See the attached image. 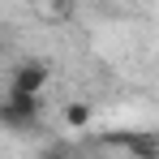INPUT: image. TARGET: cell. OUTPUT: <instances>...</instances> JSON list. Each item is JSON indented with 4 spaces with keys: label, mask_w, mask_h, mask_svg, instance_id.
Masks as SVG:
<instances>
[{
    "label": "cell",
    "mask_w": 159,
    "mask_h": 159,
    "mask_svg": "<svg viewBox=\"0 0 159 159\" xmlns=\"http://www.w3.org/2000/svg\"><path fill=\"white\" fill-rule=\"evenodd\" d=\"M43 120V95H0V125L13 133H30Z\"/></svg>",
    "instance_id": "obj_1"
},
{
    "label": "cell",
    "mask_w": 159,
    "mask_h": 159,
    "mask_svg": "<svg viewBox=\"0 0 159 159\" xmlns=\"http://www.w3.org/2000/svg\"><path fill=\"white\" fill-rule=\"evenodd\" d=\"M48 82H52V65H48L43 56H30V60H22V65H13L4 95H43Z\"/></svg>",
    "instance_id": "obj_2"
},
{
    "label": "cell",
    "mask_w": 159,
    "mask_h": 159,
    "mask_svg": "<svg viewBox=\"0 0 159 159\" xmlns=\"http://www.w3.org/2000/svg\"><path fill=\"white\" fill-rule=\"evenodd\" d=\"M112 146H125L133 159H151V155H159V133L155 129H129V133H112L107 138Z\"/></svg>",
    "instance_id": "obj_3"
},
{
    "label": "cell",
    "mask_w": 159,
    "mask_h": 159,
    "mask_svg": "<svg viewBox=\"0 0 159 159\" xmlns=\"http://www.w3.org/2000/svg\"><path fill=\"white\" fill-rule=\"evenodd\" d=\"M60 116H65V129H86V125L95 120V107L86 103V99H69Z\"/></svg>",
    "instance_id": "obj_4"
},
{
    "label": "cell",
    "mask_w": 159,
    "mask_h": 159,
    "mask_svg": "<svg viewBox=\"0 0 159 159\" xmlns=\"http://www.w3.org/2000/svg\"><path fill=\"white\" fill-rule=\"evenodd\" d=\"M39 159H73V151H69V142H48L39 151Z\"/></svg>",
    "instance_id": "obj_5"
},
{
    "label": "cell",
    "mask_w": 159,
    "mask_h": 159,
    "mask_svg": "<svg viewBox=\"0 0 159 159\" xmlns=\"http://www.w3.org/2000/svg\"><path fill=\"white\" fill-rule=\"evenodd\" d=\"M151 159H159V155H151Z\"/></svg>",
    "instance_id": "obj_6"
}]
</instances>
